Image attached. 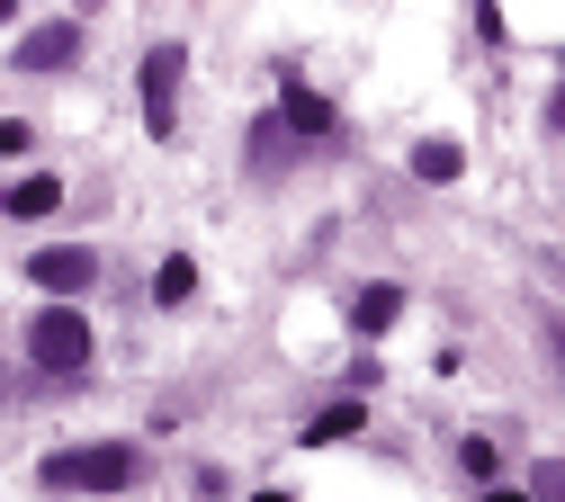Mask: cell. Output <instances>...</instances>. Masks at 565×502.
I'll list each match as a JSON object with an SVG mask.
<instances>
[{
    "label": "cell",
    "instance_id": "obj_1",
    "mask_svg": "<svg viewBox=\"0 0 565 502\" xmlns=\"http://www.w3.org/2000/svg\"><path fill=\"white\" fill-rule=\"evenodd\" d=\"M36 476H45L54 493H126L135 476H145V458H135L126 440H82V449H54Z\"/></svg>",
    "mask_w": 565,
    "mask_h": 502
},
{
    "label": "cell",
    "instance_id": "obj_2",
    "mask_svg": "<svg viewBox=\"0 0 565 502\" xmlns=\"http://www.w3.org/2000/svg\"><path fill=\"white\" fill-rule=\"evenodd\" d=\"M28 369H36V377H82V369H90V323H82V306H45V314L28 323Z\"/></svg>",
    "mask_w": 565,
    "mask_h": 502
},
{
    "label": "cell",
    "instance_id": "obj_3",
    "mask_svg": "<svg viewBox=\"0 0 565 502\" xmlns=\"http://www.w3.org/2000/svg\"><path fill=\"white\" fill-rule=\"evenodd\" d=\"M180 72H189V45H153L145 72H135V90H145V126H153V135L180 126Z\"/></svg>",
    "mask_w": 565,
    "mask_h": 502
},
{
    "label": "cell",
    "instance_id": "obj_4",
    "mask_svg": "<svg viewBox=\"0 0 565 502\" xmlns=\"http://www.w3.org/2000/svg\"><path fill=\"white\" fill-rule=\"evenodd\" d=\"M28 278L45 287V297H82V287L99 278V260H90L82 243H54V252H36V260H28Z\"/></svg>",
    "mask_w": 565,
    "mask_h": 502
},
{
    "label": "cell",
    "instance_id": "obj_5",
    "mask_svg": "<svg viewBox=\"0 0 565 502\" xmlns=\"http://www.w3.org/2000/svg\"><path fill=\"white\" fill-rule=\"evenodd\" d=\"M73 54H82V28H73V19H45L36 36H19V54H10V63H19V72H63Z\"/></svg>",
    "mask_w": 565,
    "mask_h": 502
},
{
    "label": "cell",
    "instance_id": "obj_6",
    "mask_svg": "<svg viewBox=\"0 0 565 502\" xmlns=\"http://www.w3.org/2000/svg\"><path fill=\"white\" fill-rule=\"evenodd\" d=\"M0 206H10L19 225H36V215H54V206H63V180H45V171H36V180H19V189H0Z\"/></svg>",
    "mask_w": 565,
    "mask_h": 502
},
{
    "label": "cell",
    "instance_id": "obj_7",
    "mask_svg": "<svg viewBox=\"0 0 565 502\" xmlns=\"http://www.w3.org/2000/svg\"><path fill=\"white\" fill-rule=\"evenodd\" d=\"M278 126H297V135H332V99H315V90L288 82V99H278Z\"/></svg>",
    "mask_w": 565,
    "mask_h": 502
},
{
    "label": "cell",
    "instance_id": "obj_8",
    "mask_svg": "<svg viewBox=\"0 0 565 502\" xmlns=\"http://www.w3.org/2000/svg\"><path fill=\"white\" fill-rule=\"evenodd\" d=\"M458 171H467V153H458L449 135H431V143H413V180H431V189H440V180H458Z\"/></svg>",
    "mask_w": 565,
    "mask_h": 502
},
{
    "label": "cell",
    "instance_id": "obj_9",
    "mask_svg": "<svg viewBox=\"0 0 565 502\" xmlns=\"http://www.w3.org/2000/svg\"><path fill=\"white\" fill-rule=\"evenodd\" d=\"M360 421H369V404H360V395H350V404H323V413L306 421V440H315V449H323V440H350Z\"/></svg>",
    "mask_w": 565,
    "mask_h": 502
},
{
    "label": "cell",
    "instance_id": "obj_10",
    "mask_svg": "<svg viewBox=\"0 0 565 502\" xmlns=\"http://www.w3.org/2000/svg\"><path fill=\"white\" fill-rule=\"evenodd\" d=\"M404 314V287H360V306H350V323H360V332H386Z\"/></svg>",
    "mask_w": 565,
    "mask_h": 502
},
{
    "label": "cell",
    "instance_id": "obj_11",
    "mask_svg": "<svg viewBox=\"0 0 565 502\" xmlns=\"http://www.w3.org/2000/svg\"><path fill=\"white\" fill-rule=\"evenodd\" d=\"M530 332H539L547 369H556V386H565V314H556V306H530Z\"/></svg>",
    "mask_w": 565,
    "mask_h": 502
},
{
    "label": "cell",
    "instance_id": "obj_12",
    "mask_svg": "<svg viewBox=\"0 0 565 502\" xmlns=\"http://www.w3.org/2000/svg\"><path fill=\"white\" fill-rule=\"evenodd\" d=\"M458 467H467L476 484H493V476H503V467H493V440H458Z\"/></svg>",
    "mask_w": 565,
    "mask_h": 502
},
{
    "label": "cell",
    "instance_id": "obj_13",
    "mask_svg": "<svg viewBox=\"0 0 565 502\" xmlns=\"http://www.w3.org/2000/svg\"><path fill=\"white\" fill-rule=\"evenodd\" d=\"M153 287H162V306H180L189 287H198V269H189V260H162V278H153Z\"/></svg>",
    "mask_w": 565,
    "mask_h": 502
},
{
    "label": "cell",
    "instance_id": "obj_14",
    "mask_svg": "<svg viewBox=\"0 0 565 502\" xmlns=\"http://www.w3.org/2000/svg\"><path fill=\"white\" fill-rule=\"evenodd\" d=\"M530 502H565V458H539V493Z\"/></svg>",
    "mask_w": 565,
    "mask_h": 502
},
{
    "label": "cell",
    "instance_id": "obj_15",
    "mask_svg": "<svg viewBox=\"0 0 565 502\" xmlns=\"http://www.w3.org/2000/svg\"><path fill=\"white\" fill-rule=\"evenodd\" d=\"M547 117H556V135H565V90H556V99H547Z\"/></svg>",
    "mask_w": 565,
    "mask_h": 502
},
{
    "label": "cell",
    "instance_id": "obj_16",
    "mask_svg": "<svg viewBox=\"0 0 565 502\" xmlns=\"http://www.w3.org/2000/svg\"><path fill=\"white\" fill-rule=\"evenodd\" d=\"M484 502H530V493H503V484H493V493H484Z\"/></svg>",
    "mask_w": 565,
    "mask_h": 502
},
{
    "label": "cell",
    "instance_id": "obj_17",
    "mask_svg": "<svg viewBox=\"0 0 565 502\" xmlns=\"http://www.w3.org/2000/svg\"><path fill=\"white\" fill-rule=\"evenodd\" d=\"M260 502H297V493H260Z\"/></svg>",
    "mask_w": 565,
    "mask_h": 502
},
{
    "label": "cell",
    "instance_id": "obj_18",
    "mask_svg": "<svg viewBox=\"0 0 565 502\" xmlns=\"http://www.w3.org/2000/svg\"><path fill=\"white\" fill-rule=\"evenodd\" d=\"M10 10H19V0H0V19H10Z\"/></svg>",
    "mask_w": 565,
    "mask_h": 502
},
{
    "label": "cell",
    "instance_id": "obj_19",
    "mask_svg": "<svg viewBox=\"0 0 565 502\" xmlns=\"http://www.w3.org/2000/svg\"><path fill=\"white\" fill-rule=\"evenodd\" d=\"M0 404H10V386H0Z\"/></svg>",
    "mask_w": 565,
    "mask_h": 502
}]
</instances>
